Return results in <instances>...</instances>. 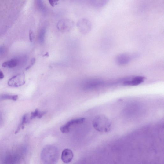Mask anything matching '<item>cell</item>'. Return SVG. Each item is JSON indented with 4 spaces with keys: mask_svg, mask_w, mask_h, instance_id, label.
<instances>
[{
    "mask_svg": "<svg viewBox=\"0 0 164 164\" xmlns=\"http://www.w3.org/2000/svg\"><path fill=\"white\" fill-rule=\"evenodd\" d=\"M93 125L95 129L98 132L106 133L110 130L111 123L105 115H100L95 118L93 122Z\"/></svg>",
    "mask_w": 164,
    "mask_h": 164,
    "instance_id": "6da1fadb",
    "label": "cell"
},
{
    "mask_svg": "<svg viewBox=\"0 0 164 164\" xmlns=\"http://www.w3.org/2000/svg\"><path fill=\"white\" fill-rule=\"evenodd\" d=\"M57 150L55 148L50 146L46 148L42 152V159L48 164H50V162L52 163L55 162L58 156Z\"/></svg>",
    "mask_w": 164,
    "mask_h": 164,
    "instance_id": "7a4b0ae2",
    "label": "cell"
},
{
    "mask_svg": "<svg viewBox=\"0 0 164 164\" xmlns=\"http://www.w3.org/2000/svg\"><path fill=\"white\" fill-rule=\"evenodd\" d=\"M25 82V75L21 73L11 78L8 82V84L10 86L16 87L22 86Z\"/></svg>",
    "mask_w": 164,
    "mask_h": 164,
    "instance_id": "3957f363",
    "label": "cell"
},
{
    "mask_svg": "<svg viewBox=\"0 0 164 164\" xmlns=\"http://www.w3.org/2000/svg\"><path fill=\"white\" fill-rule=\"evenodd\" d=\"M134 57L132 55L124 53L118 55L115 59L116 63L119 65H124L129 63Z\"/></svg>",
    "mask_w": 164,
    "mask_h": 164,
    "instance_id": "277c9868",
    "label": "cell"
},
{
    "mask_svg": "<svg viewBox=\"0 0 164 164\" xmlns=\"http://www.w3.org/2000/svg\"><path fill=\"white\" fill-rule=\"evenodd\" d=\"M145 78L140 76H134L132 78H127L122 84L125 86H136L143 82Z\"/></svg>",
    "mask_w": 164,
    "mask_h": 164,
    "instance_id": "5b68a950",
    "label": "cell"
},
{
    "mask_svg": "<svg viewBox=\"0 0 164 164\" xmlns=\"http://www.w3.org/2000/svg\"><path fill=\"white\" fill-rule=\"evenodd\" d=\"M103 84V82L100 80H90L84 83L83 87L86 89H93L100 86Z\"/></svg>",
    "mask_w": 164,
    "mask_h": 164,
    "instance_id": "8992f818",
    "label": "cell"
},
{
    "mask_svg": "<svg viewBox=\"0 0 164 164\" xmlns=\"http://www.w3.org/2000/svg\"><path fill=\"white\" fill-rule=\"evenodd\" d=\"M73 157L74 154L71 150L66 149L63 151L61 158L62 161L64 163H70L73 160Z\"/></svg>",
    "mask_w": 164,
    "mask_h": 164,
    "instance_id": "52a82bcc",
    "label": "cell"
},
{
    "mask_svg": "<svg viewBox=\"0 0 164 164\" xmlns=\"http://www.w3.org/2000/svg\"><path fill=\"white\" fill-rule=\"evenodd\" d=\"M18 62V60L17 59H12L3 63L2 64V66L5 68H14L17 66Z\"/></svg>",
    "mask_w": 164,
    "mask_h": 164,
    "instance_id": "ba28073f",
    "label": "cell"
},
{
    "mask_svg": "<svg viewBox=\"0 0 164 164\" xmlns=\"http://www.w3.org/2000/svg\"><path fill=\"white\" fill-rule=\"evenodd\" d=\"M85 121L84 118L73 119L68 121L66 124L67 126L70 127V126L75 124H81L83 123Z\"/></svg>",
    "mask_w": 164,
    "mask_h": 164,
    "instance_id": "9c48e42d",
    "label": "cell"
},
{
    "mask_svg": "<svg viewBox=\"0 0 164 164\" xmlns=\"http://www.w3.org/2000/svg\"><path fill=\"white\" fill-rule=\"evenodd\" d=\"M18 99V96L17 95H10L7 94H4L0 96V99L3 100H9L16 101Z\"/></svg>",
    "mask_w": 164,
    "mask_h": 164,
    "instance_id": "30bf717a",
    "label": "cell"
},
{
    "mask_svg": "<svg viewBox=\"0 0 164 164\" xmlns=\"http://www.w3.org/2000/svg\"><path fill=\"white\" fill-rule=\"evenodd\" d=\"M108 2L106 0H102V1H94L93 2L94 5L97 7H102L105 5Z\"/></svg>",
    "mask_w": 164,
    "mask_h": 164,
    "instance_id": "8fae6325",
    "label": "cell"
},
{
    "mask_svg": "<svg viewBox=\"0 0 164 164\" xmlns=\"http://www.w3.org/2000/svg\"><path fill=\"white\" fill-rule=\"evenodd\" d=\"M70 127H69L66 124L62 126L60 128L61 132L63 133H69Z\"/></svg>",
    "mask_w": 164,
    "mask_h": 164,
    "instance_id": "7c38bea8",
    "label": "cell"
},
{
    "mask_svg": "<svg viewBox=\"0 0 164 164\" xmlns=\"http://www.w3.org/2000/svg\"><path fill=\"white\" fill-rule=\"evenodd\" d=\"M39 112H40V111H39L38 110V109H36L34 112H32L31 114L30 119L32 120L34 119L36 117H37Z\"/></svg>",
    "mask_w": 164,
    "mask_h": 164,
    "instance_id": "4fadbf2b",
    "label": "cell"
},
{
    "mask_svg": "<svg viewBox=\"0 0 164 164\" xmlns=\"http://www.w3.org/2000/svg\"><path fill=\"white\" fill-rule=\"evenodd\" d=\"M35 58H33L32 59V60L31 61V63L30 64L27 68H26V70H28L31 67L32 65H33L35 63Z\"/></svg>",
    "mask_w": 164,
    "mask_h": 164,
    "instance_id": "5bb4252c",
    "label": "cell"
},
{
    "mask_svg": "<svg viewBox=\"0 0 164 164\" xmlns=\"http://www.w3.org/2000/svg\"><path fill=\"white\" fill-rule=\"evenodd\" d=\"M34 35L33 31L30 30L29 31V39L31 42H32L33 40Z\"/></svg>",
    "mask_w": 164,
    "mask_h": 164,
    "instance_id": "9a60e30c",
    "label": "cell"
},
{
    "mask_svg": "<svg viewBox=\"0 0 164 164\" xmlns=\"http://www.w3.org/2000/svg\"><path fill=\"white\" fill-rule=\"evenodd\" d=\"M46 113V111H41V112L40 111L37 118L38 119H41Z\"/></svg>",
    "mask_w": 164,
    "mask_h": 164,
    "instance_id": "2e32d148",
    "label": "cell"
},
{
    "mask_svg": "<svg viewBox=\"0 0 164 164\" xmlns=\"http://www.w3.org/2000/svg\"><path fill=\"white\" fill-rule=\"evenodd\" d=\"M50 4L52 6H54L55 5H56V2L57 1H49Z\"/></svg>",
    "mask_w": 164,
    "mask_h": 164,
    "instance_id": "e0dca14e",
    "label": "cell"
},
{
    "mask_svg": "<svg viewBox=\"0 0 164 164\" xmlns=\"http://www.w3.org/2000/svg\"><path fill=\"white\" fill-rule=\"evenodd\" d=\"M4 77V76L2 72L0 70V79H3Z\"/></svg>",
    "mask_w": 164,
    "mask_h": 164,
    "instance_id": "ac0fdd59",
    "label": "cell"
}]
</instances>
